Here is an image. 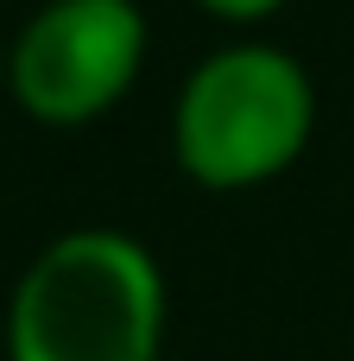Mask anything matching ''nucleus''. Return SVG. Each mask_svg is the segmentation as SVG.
I'll list each match as a JSON object with an SVG mask.
<instances>
[{"label":"nucleus","mask_w":354,"mask_h":361,"mask_svg":"<svg viewBox=\"0 0 354 361\" xmlns=\"http://www.w3.org/2000/svg\"><path fill=\"white\" fill-rule=\"evenodd\" d=\"M310 133V82L285 51L234 44L209 57L177 102V159L190 178L234 190L285 171Z\"/></svg>","instance_id":"f03ea898"},{"label":"nucleus","mask_w":354,"mask_h":361,"mask_svg":"<svg viewBox=\"0 0 354 361\" xmlns=\"http://www.w3.org/2000/svg\"><path fill=\"white\" fill-rule=\"evenodd\" d=\"M146 51L133 0H51L13 51V89L44 121H82L108 108Z\"/></svg>","instance_id":"7ed1b4c3"},{"label":"nucleus","mask_w":354,"mask_h":361,"mask_svg":"<svg viewBox=\"0 0 354 361\" xmlns=\"http://www.w3.org/2000/svg\"><path fill=\"white\" fill-rule=\"evenodd\" d=\"M203 6H215V13H234V19H247V13H266V6H279V0H203Z\"/></svg>","instance_id":"20e7f679"},{"label":"nucleus","mask_w":354,"mask_h":361,"mask_svg":"<svg viewBox=\"0 0 354 361\" xmlns=\"http://www.w3.org/2000/svg\"><path fill=\"white\" fill-rule=\"evenodd\" d=\"M165 286L139 241L82 228L51 241L13 292V361H158Z\"/></svg>","instance_id":"f257e3e1"}]
</instances>
